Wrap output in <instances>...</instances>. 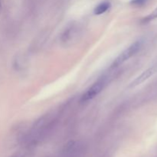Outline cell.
Instances as JSON below:
<instances>
[{"instance_id": "8992f818", "label": "cell", "mask_w": 157, "mask_h": 157, "mask_svg": "<svg viewBox=\"0 0 157 157\" xmlns=\"http://www.w3.org/2000/svg\"><path fill=\"white\" fill-rule=\"evenodd\" d=\"M78 148L75 144H72L67 149L64 157H77L78 156Z\"/></svg>"}, {"instance_id": "52a82bcc", "label": "cell", "mask_w": 157, "mask_h": 157, "mask_svg": "<svg viewBox=\"0 0 157 157\" xmlns=\"http://www.w3.org/2000/svg\"><path fill=\"white\" fill-rule=\"evenodd\" d=\"M147 2V0H132L131 1V4L133 5V6H141L145 4L146 2Z\"/></svg>"}, {"instance_id": "6da1fadb", "label": "cell", "mask_w": 157, "mask_h": 157, "mask_svg": "<svg viewBox=\"0 0 157 157\" xmlns=\"http://www.w3.org/2000/svg\"><path fill=\"white\" fill-rule=\"evenodd\" d=\"M141 47H142V41H136L133 42V44H130L128 48H127L124 52H122L118 55L117 58L113 61L111 67H117L124 64L125 61H127V60L132 58L133 55H136L140 50Z\"/></svg>"}, {"instance_id": "7a4b0ae2", "label": "cell", "mask_w": 157, "mask_h": 157, "mask_svg": "<svg viewBox=\"0 0 157 157\" xmlns=\"http://www.w3.org/2000/svg\"><path fill=\"white\" fill-rule=\"evenodd\" d=\"M106 85V80L105 78H103V79L98 80V81H96L95 83H94L90 87H89L86 90V91L84 92L82 94L81 98V101L82 103L87 102V101H90V100L94 99L95 97L98 96L100 93L103 90L104 87Z\"/></svg>"}, {"instance_id": "ba28073f", "label": "cell", "mask_w": 157, "mask_h": 157, "mask_svg": "<svg viewBox=\"0 0 157 157\" xmlns=\"http://www.w3.org/2000/svg\"><path fill=\"white\" fill-rule=\"evenodd\" d=\"M2 7V0H0V12H1Z\"/></svg>"}, {"instance_id": "277c9868", "label": "cell", "mask_w": 157, "mask_h": 157, "mask_svg": "<svg viewBox=\"0 0 157 157\" xmlns=\"http://www.w3.org/2000/svg\"><path fill=\"white\" fill-rule=\"evenodd\" d=\"M110 2H103L100 3L98 6H97L95 7L94 10V12L95 15H101V14H104L110 8Z\"/></svg>"}, {"instance_id": "5b68a950", "label": "cell", "mask_w": 157, "mask_h": 157, "mask_svg": "<svg viewBox=\"0 0 157 157\" xmlns=\"http://www.w3.org/2000/svg\"><path fill=\"white\" fill-rule=\"evenodd\" d=\"M157 19V7L151 13H150L149 15H147V16L144 17V18L141 19V23L142 24H148V23L151 22L153 20Z\"/></svg>"}, {"instance_id": "3957f363", "label": "cell", "mask_w": 157, "mask_h": 157, "mask_svg": "<svg viewBox=\"0 0 157 157\" xmlns=\"http://www.w3.org/2000/svg\"><path fill=\"white\" fill-rule=\"evenodd\" d=\"M157 71V65L152 66V67H149L147 70L144 71L141 75L139 76L136 77L133 81L130 84V87H135L136 86H139L140 84H143L146 81L151 78L153 75Z\"/></svg>"}, {"instance_id": "9c48e42d", "label": "cell", "mask_w": 157, "mask_h": 157, "mask_svg": "<svg viewBox=\"0 0 157 157\" xmlns=\"http://www.w3.org/2000/svg\"><path fill=\"white\" fill-rule=\"evenodd\" d=\"M12 157H21L20 155H17V156H12Z\"/></svg>"}]
</instances>
